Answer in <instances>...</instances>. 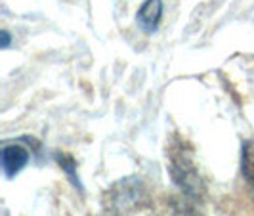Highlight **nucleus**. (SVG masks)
I'll return each mask as SVG.
<instances>
[{"mask_svg":"<svg viewBox=\"0 0 254 216\" xmlns=\"http://www.w3.org/2000/svg\"><path fill=\"white\" fill-rule=\"evenodd\" d=\"M168 174L180 190V205L176 213L182 216H199L204 197L203 180L199 176L191 153L180 142L172 144L168 153Z\"/></svg>","mask_w":254,"mask_h":216,"instance_id":"nucleus-1","label":"nucleus"},{"mask_svg":"<svg viewBox=\"0 0 254 216\" xmlns=\"http://www.w3.org/2000/svg\"><path fill=\"white\" fill-rule=\"evenodd\" d=\"M149 205V193L138 176L117 180L103 195L105 216H132Z\"/></svg>","mask_w":254,"mask_h":216,"instance_id":"nucleus-2","label":"nucleus"},{"mask_svg":"<svg viewBox=\"0 0 254 216\" xmlns=\"http://www.w3.org/2000/svg\"><path fill=\"white\" fill-rule=\"evenodd\" d=\"M0 163H2V172L6 178H13L19 174L29 163V149L19 145V144H4L0 151Z\"/></svg>","mask_w":254,"mask_h":216,"instance_id":"nucleus-3","label":"nucleus"},{"mask_svg":"<svg viewBox=\"0 0 254 216\" xmlns=\"http://www.w3.org/2000/svg\"><path fill=\"white\" fill-rule=\"evenodd\" d=\"M161 17H163V0H145L136 15L138 25L149 35L159 29Z\"/></svg>","mask_w":254,"mask_h":216,"instance_id":"nucleus-4","label":"nucleus"},{"mask_svg":"<svg viewBox=\"0 0 254 216\" xmlns=\"http://www.w3.org/2000/svg\"><path fill=\"white\" fill-rule=\"evenodd\" d=\"M241 166H243V176L247 180L249 188L254 195V140H249L243 144V159H241Z\"/></svg>","mask_w":254,"mask_h":216,"instance_id":"nucleus-5","label":"nucleus"},{"mask_svg":"<svg viewBox=\"0 0 254 216\" xmlns=\"http://www.w3.org/2000/svg\"><path fill=\"white\" fill-rule=\"evenodd\" d=\"M56 161L62 165V168L71 176L73 184L80 190V180H78V176H76V172H75V161H73V157H69V155H65V153H56Z\"/></svg>","mask_w":254,"mask_h":216,"instance_id":"nucleus-6","label":"nucleus"},{"mask_svg":"<svg viewBox=\"0 0 254 216\" xmlns=\"http://www.w3.org/2000/svg\"><path fill=\"white\" fill-rule=\"evenodd\" d=\"M0 35H2V48H8L10 46V40H12V37H10V33L8 31H0Z\"/></svg>","mask_w":254,"mask_h":216,"instance_id":"nucleus-7","label":"nucleus"}]
</instances>
